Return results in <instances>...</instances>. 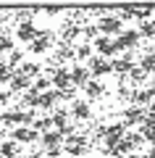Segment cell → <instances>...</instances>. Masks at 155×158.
I'll return each mask as SVG.
<instances>
[{"mask_svg":"<svg viewBox=\"0 0 155 158\" xmlns=\"http://www.w3.org/2000/svg\"><path fill=\"white\" fill-rule=\"evenodd\" d=\"M21 63H24V53L16 48V50L11 53V61H8V69H13V71H16V69L21 66Z\"/></svg>","mask_w":155,"mask_h":158,"instance_id":"cell-32","label":"cell"},{"mask_svg":"<svg viewBox=\"0 0 155 158\" xmlns=\"http://www.w3.org/2000/svg\"><path fill=\"white\" fill-rule=\"evenodd\" d=\"M92 56H95L92 42H79V45H74V58H79V61H84V63H87Z\"/></svg>","mask_w":155,"mask_h":158,"instance_id":"cell-22","label":"cell"},{"mask_svg":"<svg viewBox=\"0 0 155 158\" xmlns=\"http://www.w3.org/2000/svg\"><path fill=\"white\" fill-rule=\"evenodd\" d=\"M132 69H134V50H129V53H124L121 58H113V61H111V74L126 77Z\"/></svg>","mask_w":155,"mask_h":158,"instance_id":"cell-11","label":"cell"},{"mask_svg":"<svg viewBox=\"0 0 155 158\" xmlns=\"http://www.w3.org/2000/svg\"><path fill=\"white\" fill-rule=\"evenodd\" d=\"M37 100H39V92L34 90V87H29L27 92H24V108H34V111H37Z\"/></svg>","mask_w":155,"mask_h":158,"instance_id":"cell-28","label":"cell"},{"mask_svg":"<svg viewBox=\"0 0 155 158\" xmlns=\"http://www.w3.org/2000/svg\"><path fill=\"white\" fill-rule=\"evenodd\" d=\"M32 129L37 132V135L50 132V129H53V121H50V116H37V118H34V124H32Z\"/></svg>","mask_w":155,"mask_h":158,"instance_id":"cell-25","label":"cell"},{"mask_svg":"<svg viewBox=\"0 0 155 158\" xmlns=\"http://www.w3.org/2000/svg\"><path fill=\"white\" fill-rule=\"evenodd\" d=\"M55 61H58V66H66V61H74V45L61 42L55 48Z\"/></svg>","mask_w":155,"mask_h":158,"instance_id":"cell-21","label":"cell"},{"mask_svg":"<svg viewBox=\"0 0 155 158\" xmlns=\"http://www.w3.org/2000/svg\"><path fill=\"white\" fill-rule=\"evenodd\" d=\"M145 87H147V90L153 92V98H155V77H150V79H147V85H145Z\"/></svg>","mask_w":155,"mask_h":158,"instance_id":"cell-36","label":"cell"},{"mask_svg":"<svg viewBox=\"0 0 155 158\" xmlns=\"http://www.w3.org/2000/svg\"><path fill=\"white\" fill-rule=\"evenodd\" d=\"M95 27H97V34H103V37H118V34L124 32V21L118 19V13H108V16H103Z\"/></svg>","mask_w":155,"mask_h":158,"instance_id":"cell-3","label":"cell"},{"mask_svg":"<svg viewBox=\"0 0 155 158\" xmlns=\"http://www.w3.org/2000/svg\"><path fill=\"white\" fill-rule=\"evenodd\" d=\"M139 69H142L147 77H155V53H145L139 58Z\"/></svg>","mask_w":155,"mask_h":158,"instance_id":"cell-24","label":"cell"},{"mask_svg":"<svg viewBox=\"0 0 155 158\" xmlns=\"http://www.w3.org/2000/svg\"><path fill=\"white\" fill-rule=\"evenodd\" d=\"M63 153H68V158H82L84 153H87V137H82V135H71V137H66Z\"/></svg>","mask_w":155,"mask_h":158,"instance_id":"cell-8","label":"cell"},{"mask_svg":"<svg viewBox=\"0 0 155 158\" xmlns=\"http://www.w3.org/2000/svg\"><path fill=\"white\" fill-rule=\"evenodd\" d=\"M58 103H61V100H58V92H55V90H47V92H42V95H39L37 108H39V111H45V113H53Z\"/></svg>","mask_w":155,"mask_h":158,"instance_id":"cell-16","label":"cell"},{"mask_svg":"<svg viewBox=\"0 0 155 158\" xmlns=\"http://www.w3.org/2000/svg\"><path fill=\"white\" fill-rule=\"evenodd\" d=\"M137 32H139L142 40H155V21H153V19H150V21H142L137 27Z\"/></svg>","mask_w":155,"mask_h":158,"instance_id":"cell-26","label":"cell"},{"mask_svg":"<svg viewBox=\"0 0 155 158\" xmlns=\"http://www.w3.org/2000/svg\"><path fill=\"white\" fill-rule=\"evenodd\" d=\"M27 158H45V153H42V150H29Z\"/></svg>","mask_w":155,"mask_h":158,"instance_id":"cell-37","label":"cell"},{"mask_svg":"<svg viewBox=\"0 0 155 158\" xmlns=\"http://www.w3.org/2000/svg\"><path fill=\"white\" fill-rule=\"evenodd\" d=\"M126 140H129V145H132V150H134V153H137L139 148L147 145V142H145V137L139 135V129H137V132H126Z\"/></svg>","mask_w":155,"mask_h":158,"instance_id":"cell-29","label":"cell"},{"mask_svg":"<svg viewBox=\"0 0 155 158\" xmlns=\"http://www.w3.org/2000/svg\"><path fill=\"white\" fill-rule=\"evenodd\" d=\"M145 118H147V111L145 108H137V106H126L124 108V116H121V124L126 127H142Z\"/></svg>","mask_w":155,"mask_h":158,"instance_id":"cell-7","label":"cell"},{"mask_svg":"<svg viewBox=\"0 0 155 158\" xmlns=\"http://www.w3.org/2000/svg\"><path fill=\"white\" fill-rule=\"evenodd\" d=\"M50 121H53V129H66L68 124H71V113H68V108H55L53 113H47Z\"/></svg>","mask_w":155,"mask_h":158,"instance_id":"cell-17","label":"cell"},{"mask_svg":"<svg viewBox=\"0 0 155 158\" xmlns=\"http://www.w3.org/2000/svg\"><path fill=\"white\" fill-rule=\"evenodd\" d=\"M68 113H71V121H74V118H76V121H89V118H92V108H89L87 100L68 103Z\"/></svg>","mask_w":155,"mask_h":158,"instance_id":"cell-13","label":"cell"},{"mask_svg":"<svg viewBox=\"0 0 155 158\" xmlns=\"http://www.w3.org/2000/svg\"><path fill=\"white\" fill-rule=\"evenodd\" d=\"M124 137H126V127L121 124V121H113V124H108L105 129H103V153H108V150H113V145L116 142H121Z\"/></svg>","mask_w":155,"mask_h":158,"instance_id":"cell-2","label":"cell"},{"mask_svg":"<svg viewBox=\"0 0 155 158\" xmlns=\"http://www.w3.org/2000/svg\"><path fill=\"white\" fill-rule=\"evenodd\" d=\"M84 66H87V71H89L92 79H100V77H108L111 74V61L108 58H100V56H92Z\"/></svg>","mask_w":155,"mask_h":158,"instance_id":"cell-9","label":"cell"},{"mask_svg":"<svg viewBox=\"0 0 155 158\" xmlns=\"http://www.w3.org/2000/svg\"><path fill=\"white\" fill-rule=\"evenodd\" d=\"M92 50H95V56L108 58V61L118 56V48H116V42H113V37H103V34H97V37L92 40Z\"/></svg>","mask_w":155,"mask_h":158,"instance_id":"cell-5","label":"cell"},{"mask_svg":"<svg viewBox=\"0 0 155 158\" xmlns=\"http://www.w3.org/2000/svg\"><path fill=\"white\" fill-rule=\"evenodd\" d=\"M126 158H145V153H129Z\"/></svg>","mask_w":155,"mask_h":158,"instance_id":"cell-39","label":"cell"},{"mask_svg":"<svg viewBox=\"0 0 155 158\" xmlns=\"http://www.w3.org/2000/svg\"><path fill=\"white\" fill-rule=\"evenodd\" d=\"M113 42H116L118 53H129V50H134V48L142 42V37H139L137 27H129V29H124L118 37H113Z\"/></svg>","mask_w":155,"mask_h":158,"instance_id":"cell-4","label":"cell"},{"mask_svg":"<svg viewBox=\"0 0 155 158\" xmlns=\"http://www.w3.org/2000/svg\"><path fill=\"white\" fill-rule=\"evenodd\" d=\"M147 113H150V116H155V98H153V103L147 106Z\"/></svg>","mask_w":155,"mask_h":158,"instance_id":"cell-38","label":"cell"},{"mask_svg":"<svg viewBox=\"0 0 155 158\" xmlns=\"http://www.w3.org/2000/svg\"><path fill=\"white\" fill-rule=\"evenodd\" d=\"M145 158H155V148H150V150L145 153Z\"/></svg>","mask_w":155,"mask_h":158,"instance_id":"cell-40","label":"cell"},{"mask_svg":"<svg viewBox=\"0 0 155 158\" xmlns=\"http://www.w3.org/2000/svg\"><path fill=\"white\" fill-rule=\"evenodd\" d=\"M37 34H39V29L34 27V21L32 19H27V21H18V27H16V40L18 42H32V40H37Z\"/></svg>","mask_w":155,"mask_h":158,"instance_id":"cell-12","label":"cell"},{"mask_svg":"<svg viewBox=\"0 0 155 158\" xmlns=\"http://www.w3.org/2000/svg\"><path fill=\"white\" fill-rule=\"evenodd\" d=\"M29 87H32V79L29 77H24V74H18V71H13V77H11V95L13 92H27Z\"/></svg>","mask_w":155,"mask_h":158,"instance_id":"cell-20","label":"cell"},{"mask_svg":"<svg viewBox=\"0 0 155 158\" xmlns=\"http://www.w3.org/2000/svg\"><path fill=\"white\" fill-rule=\"evenodd\" d=\"M126 79H129V82H134V87H139V85H145V82H147V74H145L139 66H134L132 71L126 74Z\"/></svg>","mask_w":155,"mask_h":158,"instance_id":"cell-27","label":"cell"},{"mask_svg":"<svg viewBox=\"0 0 155 158\" xmlns=\"http://www.w3.org/2000/svg\"><path fill=\"white\" fill-rule=\"evenodd\" d=\"M45 158H50V156H45Z\"/></svg>","mask_w":155,"mask_h":158,"instance_id":"cell-42","label":"cell"},{"mask_svg":"<svg viewBox=\"0 0 155 158\" xmlns=\"http://www.w3.org/2000/svg\"><path fill=\"white\" fill-rule=\"evenodd\" d=\"M58 100H68V103H74V100H76V90H74V87H68V90L58 92Z\"/></svg>","mask_w":155,"mask_h":158,"instance_id":"cell-33","label":"cell"},{"mask_svg":"<svg viewBox=\"0 0 155 158\" xmlns=\"http://www.w3.org/2000/svg\"><path fill=\"white\" fill-rule=\"evenodd\" d=\"M6 66H8V63H6V61H3V58H0V71H3V69H6Z\"/></svg>","mask_w":155,"mask_h":158,"instance_id":"cell-41","label":"cell"},{"mask_svg":"<svg viewBox=\"0 0 155 158\" xmlns=\"http://www.w3.org/2000/svg\"><path fill=\"white\" fill-rule=\"evenodd\" d=\"M39 148H42V153L53 150V148H63V137L58 129H50L45 132V135H39Z\"/></svg>","mask_w":155,"mask_h":158,"instance_id":"cell-14","label":"cell"},{"mask_svg":"<svg viewBox=\"0 0 155 158\" xmlns=\"http://www.w3.org/2000/svg\"><path fill=\"white\" fill-rule=\"evenodd\" d=\"M32 87H34V90L39 92V95H42V92H47V90H53V85H50V77H47V74L37 77V79L32 82Z\"/></svg>","mask_w":155,"mask_h":158,"instance_id":"cell-30","label":"cell"},{"mask_svg":"<svg viewBox=\"0 0 155 158\" xmlns=\"http://www.w3.org/2000/svg\"><path fill=\"white\" fill-rule=\"evenodd\" d=\"M47 77H50V85H53V90L55 92H63L71 87V66H53L47 69Z\"/></svg>","mask_w":155,"mask_h":158,"instance_id":"cell-1","label":"cell"},{"mask_svg":"<svg viewBox=\"0 0 155 158\" xmlns=\"http://www.w3.org/2000/svg\"><path fill=\"white\" fill-rule=\"evenodd\" d=\"M0 158H18V145L13 140H3L0 142Z\"/></svg>","mask_w":155,"mask_h":158,"instance_id":"cell-23","label":"cell"},{"mask_svg":"<svg viewBox=\"0 0 155 158\" xmlns=\"http://www.w3.org/2000/svg\"><path fill=\"white\" fill-rule=\"evenodd\" d=\"M8 140H13L16 145H34V142H39V135L32 127H16V129H11Z\"/></svg>","mask_w":155,"mask_h":158,"instance_id":"cell-10","label":"cell"},{"mask_svg":"<svg viewBox=\"0 0 155 158\" xmlns=\"http://www.w3.org/2000/svg\"><path fill=\"white\" fill-rule=\"evenodd\" d=\"M89 71H87V66H84V63H74L71 66V87L74 90H76V87H84L89 82Z\"/></svg>","mask_w":155,"mask_h":158,"instance_id":"cell-15","label":"cell"},{"mask_svg":"<svg viewBox=\"0 0 155 158\" xmlns=\"http://www.w3.org/2000/svg\"><path fill=\"white\" fill-rule=\"evenodd\" d=\"M16 71H18V74H24V77H29V79L34 82L37 77H42V63H37V61H24L21 66L16 69Z\"/></svg>","mask_w":155,"mask_h":158,"instance_id":"cell-19","label":"cell"},{"mask_svg":"<svg viewBox=\"0 0 155 158\" xmlns=\"http://www.w3.org/2000/svg\"><path fill=\"white\" fill-rule=\"evenodd\" d=\"M11 77H13V69H3V71H0V85H11Z\"/></svg>","mask_w":155,"mask_h":158,"instance_id":"cell-34","label":"cell"},{"mask_svg":"<svg viewBox=\"0 0 155 158\" xmlns=\"http://www.w3.org/2000/svg\"><path fill=\"white\" fill-rule=\"evenodd\" d=\"M13 50H16V45H13V37L3 32V34H0V53H8V56H11Z\"/></svg>","mask_w":155,"mask_h":158,"instance_id":"cell-31","label":"cell"},{"mask_svg":"<svg viewBox=\"0 0 155 158\" xmlns=\"http://www.w3.org/2000/svg\"><path fill=\"white\" fill-rule=\"evenodd\" d=\"M53 42H55V32H53V29H42V32L37 34V40H32V42H29V53H34V56L47 53ZM53 48H55V45H53Z\"/></svg>","mask_w":155,"mask_h":158,"instance_id":"cell-6","label":"cell"},{"mask_svg":"<svg viewBox=\"0 0 155 158\" xmlns=\"http://www.w3.org/2000/svg\"><path fill=\"white\" fill-rule=\"evenodd\" d=\"M82 90H84V95H87V103H89V100H97V98L105 95V85H103V82H97V79H89Z\"/></svg>","mask_w":155,"mask_h":158,"instance_id":"cell-18","label":"cell"},{"mask_svg":"<svg viewBox=\"0 0 155 158\" xmlns=\"http://www.w3.org/2000/svg\"><path fill=\"white\" fill-rule=\"evenodd\" d=\"M0 129H3V127H0Z\"/></svg>","mask_w":155,"mask_h":158,"instance_id":"cell-43","label":"cell"},{"mask_svg":"<svg viewBox=\"0 0 155 158\" xmlns=\"http://www.w3.org/2000/svg\"><path fill=\"white\" fill-rule=\"evenodd\" d=\"M8 103H11V92H8V90H0V108H6Z\"/></svg>","mask_w":155,"mask_h":158,"instance_id":"cell-35","label":"cell"}]
</instances>
